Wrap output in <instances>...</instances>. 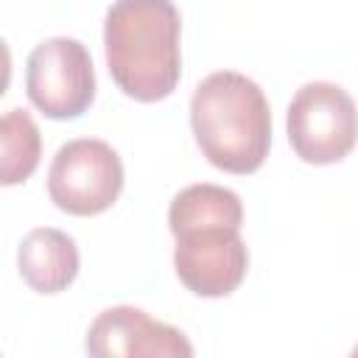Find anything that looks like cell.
I'll return each mask as SVG.
<instances>
[{
    "label": "cell",
    "mask_w": 358,
    "mask_h": 358,
    "mask_svg": "<svg viewBox=\"0 0 358 358\" xmlns=\"http://www.w3.org/2000/svg\"><path fill=\"white\" fill-rule=\"evenodd\" d=\"M173 246V268L179 282L204 299L229 296L246 277L249 252L241 238L238 224L207 221L190 224L176 232Z\"/></svg>",
    "instance_id": "obj_6"
},
{
    "label": "cell",
    "mask_w": 358,
    "mask_h": 358,
    "mask_svg": "<svg viewBox=\"0 0 358 358\" xmlns=\"http://www.w3.org/2000/svg\"><path fill=\"white\" fill-rule=\"evenodd\" d=\"M42 157V137L25 109H8L0 120V182L6 187L31 179Z\"/></svg>",
    "instance_id": "obj_10"
},
{
    "label": "cell",
    "mask_w": 358,
    "mask_h": 358,
    "mask_svg": "<svg viewBox=\"0 0 358 358\" xmlns=\"http://www.w3.org/2000/svg\"><path fill=\"white\" fill-rule=\"evenodd\" d=\"M288 143L308 165L341 162L358 143V106L333 81H310L296 90L285 115Z\"/></svg>",
    "instance_id": "obj_3"
},
{
    "label": "cell",
    "mask_w": 358,
    "mask_h": 358,
    "mask_svg": "<svg viewBox=\"0 0 358 358\" xmlns=\"http://www.w3.org/2000/svg\"><path fill=\"white\" fill-rule=\"evenodd\" d=\"M78 246L56 227L31 229L17 249L22 282L36 294H62L78 277Z\"/></svg>",
    "instance_id": "obj_8"
},
{
    "label": "cell",
    "mask_w": 358,
    "mask_h": 358,
    "mask_svg": "<svg viewBox=\"0 0 358 358\" xmlns=\"http://www.w3.org/2000/svg\"><path fill=\"white\" fill-rule=\"evenodd\" d=\"M123 190V162L117 151L95 137L64 143L48 171V196L67 215H101Z\"/></svg>",
    "instance_id": "obj_4"
},
{
    "label": "cell",
    "mask_w": 358,
    "mask_h": 358,
    "mask_svg": "<svg viewBox=\"0 0 358 358\" xmlns=\"http://www.w3.org/2000/svg\"><path fill=\"white\" fill-rule=\"evenodd\" d=\"M28 101L50 120L81 117L95 101V70L90 50L70 36L39 42L25 62Z\"/></svg>",
    "instance_id": "obj_5"
},
{
    "label": "cell",
    "mask_w": 358,
    "mask_h": 358,
    "mask_svg": "<svg viewBox=\"0 0 358 358\" xmlns=\"http://www.w3.org/2000/svg\"><path fill=\"white\" fill-rule=\"evenodd\" d=\"M182 20L171 0H115L103 20V50L123 95L154 103L168 98L182 76Z\"/></svg>",
    "instance_id": "obj_1"
},
{
    "label": "cell",
    "mask_w": 358,
    "mask_h": 358,
    "mask_svg": "<svg viewBox=\"0 0 358 358\" xmlns=\"http://www.w3.org/2000/svg\"><path fill=\"white\" fill-rule=\"evenodd\" d=\"M196 145L227 173H255L271 148V109L263 90L235 70L210 73L190 98Z\"/></svg>",
    "instance_id": "obj_2"
},
{
    "label": "cell",
    "mask_w": 358,
    "mask_h": 358,
    "mask_svg": "<svg viewBox=\"0 0 358 358\" xmlns=\"http://www.w3.org/2000/svg\"><path fill=\"white\" fill-rule=\"evenodd\" d=\"M87 352L95 358H190L193 344L187 336L165 322L151 319L145 310L131 308V305H115L101 310L84 341Z\"/></svg>",
    "instance_id": "obj_7"
},
{
    "label": "cell",
    "mask_w": 358,
    "mask_h": 358,
    "mask_svg": "<svg viewBox=\"0 0 358 358\" xmlns=\"http://www.w3.org/2000/svg\"><path fill=\"white\" fill-rule=\"evenodd\" d=\"M207 221H227V224H243V204L241 196L229 187L199 182L179 190L168 207V227L171 232L190 227V224H207Z\"/></svg>",
    "instance_id": "obj_9"
},
{
    "label": "cell",
    "mask_w": 358,
    "mask_h": 358,
    "mask_svg": "<svg viewBox=\"0 0 358 358\" xmlns=\"http://www.w3.org/2000/svg\"><path fill=\"white\" fill-rule=\"evenodd\" d=\"M355 355H358V347H355Z\"/></svg>",
    "instance_id": "obj_11"
}]
</instances>
